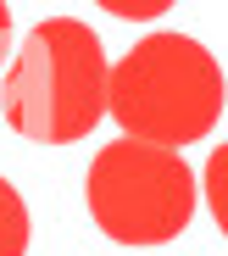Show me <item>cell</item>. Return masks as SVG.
<instances>
[{
	"instance_id": "1",
	"label": "cell",
	"mask_w": 228,
	"mask_h": 256,
	"mask_svg": "<svg viewBox=\"0 0 228 256\" xmlns=\"http://www.w3.org/2000/svg\"><path fill=\"white\" fill-rule=\"evenodd\" d=\"M106 45L84 17H44L0 78V117L34 145H72L106 117Z\"/></svg>"
},
{
	"instance_id": "4",
	"label": "cell",
	"mask_w": 228,
	"mask_h": 256,
	"mask_svg": "<svg viewBox=\"0 0 228 256\" xmlns=\"http://www.w3.org/2000/svg\"><path fill=\"white\" fill-rule=\"evenodd\" d=\"M28 250V200L17 195L12 178H0V256Z\"/></svg>"
},
{
	"instance_id": "2",
	"label": "cell",
	"mask_w": 228,
	"mask_h": 256,
	"mask_svg": "<svg viewBox=\"0 0 228 256\" xmlns=\"http://www.w3.org/2000/svg\"><path fill=\"white\" fill-rule=\"evenodd\" d=\"M222 62L190 34H145L106 72V112L117 117L122 140L140 145H195L222 117Z\"/></svg>"
},
{
	"instance_id": "7",
	"label": "cell",
	"mask_w": 228,
	"mask_h": 256,
	"mask_svg": "<svg viewBox=\"0 0 228 256\" xmlns=\"http://www.w3.org/2000/svg\"><path fill=\"white\" fill-rule=\"evenodd\" d=\"M6 56H12V6L0 0V67H6Z\"/></svg>"
},
{
	"instance_id": "5",
	"label": "cell",
	"mask_w": 228,
	"mask_h": 256,
	"mask_svg": "<svg viewBox=\"0 0 228 256\" xmlns=\"http://www.w3.org/2000/svg\"><path fill=\"white\" fill-rule=\"evenodd\" d=\"M222 167H228V156H222V145H217L212 162H206V200H212V212H217V228H222Z\"/></svg>"
},
{
	"instance_id": "3",
	"label": "cell",
	"mask_w": 228,
	"mask_h": 256,
	"mask_svg": "<svg viewBox=\"0 0 228 256\" xmlns=\"http://www.w3.org/2000/svg\"><path fill=\"white\" fill-rule=\"evenodd\" d=\"M89 218L117 245H162L195 218V173L178 150L112 140L89 162Z\"/></svg>"
},
{
	"instance_id": "6",
	"label": "cell",
	"mask_w": 228,
	"mask_h": 256,
	"mask_svg": "<svg viewBox=\"0 0 228 256\" xmlns=\"http://www.w3.org/2000/svg\"><path fill=\"white\" fill-rule=\"evenodd\" d=\"M100 6H106L112 17H162L167 0H100Z\"/></svg>"
}]
</instances>
